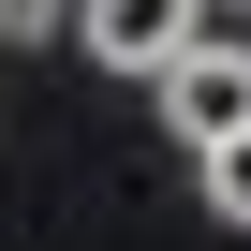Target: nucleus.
Listing matches in <instances>:
<instances>
[{"instance_id":"obj_1","label":"nucleus","mask_w":251,"mask_h":251,"mask_svg":"<svg viewBox=\"0 0 251 251\" xmlns=\"http://www.w3.org/2000/svg\"><path fill=\"white\" fill-rule=\"evenodd\" d=\"M163 133H177L192 163H222V148L251 133V45H222V30H207V45L163 74Z\"/></svg>"},{"instance_id":"obj_2","label":"nucleus","mask_w":251,"mask_h":251,"mask_svg":"<svg viewBox=\"0 0 251 251\" xmlns=\"http://www.w3.org/2000/svg\"><path fill=\"white\" fill-rule=\"evenodd\" d=\"M74 45H89V59H118V74H148V89H163V74H177V59L207 45V0H89V15H74Z\"/></svg>"},{"instance_id":"obj_3","label":"nucleus","mask_w":251,"mask_h":251,"mask_svg":"<svg viewBox=\"0 0 251 251\" xmlns=\"http://www.w3.org/2000/svg\"><path fill=\"white\" fill-rule=\"evenodd\" d=\"M207 207H222V222H236V236H251V133H236V148H222V163H207Z\"/></svg>"},{"instance_id":"obj_4","label":"nucleus","mask_w":251,"mask_h":251,"mask_svg":"<svg viewBox=\"0 0 251 251\" xmlns=\"http://www.w3.org/2000/svg\"><path fill=\"white\" fill-rule=\"evenodd\" d=\"M59 15H89V0H0V45H45Z\"/></svg>"},{"instance_id":"obj_5","label":"nucleus","mask_w":251,"mask_h":251,"mask_svg":"<svg viewBox=\"0 0 251 251\" xmlns=\"http://www.w3.org/2000/svg\"><path fill=\"white\" fill-rule=\"evenodd\" d=\"M236 15H251V0H236Z\"/></svg>"}]
</instances>
